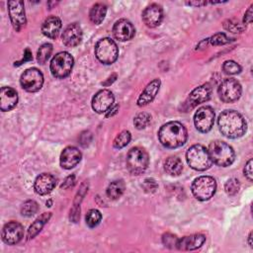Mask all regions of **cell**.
Returning a JSON list of instances; mask_svg holds the SVG:
<instances>
[{"label": "cell", "instance_id": "cell-31", "mask_svg": "<svg viewBox=\"0 0 253 253\" xmlns=\"http://www.w3.org/2000/svg\"><path fill=\"white\" fill-rule=\"evenodd\" d=\"M102 219V214L101 212L96 210V209H92L90 211H88V212L86 213V216H85V220H86V224L89 226V227H95L97 226L100 221Z\"/></svg>", "mask_w": 253, "mask_h": 253}, {"label": "cell", "instance_id": "cell-8", "mask_svg": "<svg viewBox=\"0 0 253 253\" xmlns=\"http://www.w3.org/2000/svg\"><path fill=\"white\" fill-rule=\"evenodd\" d=\"M191 190L199 201H208L215 193L216 182L211 176H200L193 181Z\"/></svg>", "mask_w": 253, "mask_h": 253}, {"label": "cell", "instance_id": "cell-9", "mask_svg": "<svg viewBox=\"0 0 253 253\" xmlns=\"http://www.w3.org/2000/svg\"><path fill=\"white\" fill-rule=\"evenodd\" d=\"M242 93L240 83L234 78H226L219 84L217 94L219 99L224 103H232L238 100Z\"/></svg>", "mask_w": 253, "mask_h": 253}, {"label": "cell", "instance_id": "cell-17", "mask_svg": "<svg viewBox=\"0 0 253 253\" xmlns=\"http://www.w3.org/2000/svg\"><path fill=\"white\" fill-rule=\"evenodd\" d=\"M134 34H135V29L133 25L126 19L118 20L114 24L113 35L117 40L121 42L131 40L134 37Z\"/></svg>", "mask_w": 253, "mask_h": 253}, {"label": "cell", "instance_id": "cell-4", "mask_svg": "<svg viewBox=\"0 0 253 253\" xmlns=\"http://www.w3.org/2000/svg\"><path fill=\"white\" fill-rule=\"evenodd\" d=\"M189 166L197 171H205L211 166V159L208 149L202 144L192 145L186 152Z\"/></svg>", "mask_w": 253, "mask_h": 253}, {"label": "cell", "instance_id": "cell-15", "mask_svg": "<svg viewBox=\"0 0 253 253\" xmlns=\"http://www.w3.org/2000/svg\"><path fill=\"white\" fill-rule=\"evenodd\" d=\"M211 95V87L209 83H205L201 86L196 87L190 94L185 102L187 108H194L199 104L208 101Z\"/></svg>", "mask_w": 253, "mask_h": 253}, {"label": "cell", "instance_id": "cell-36", "mask_svg": "<svg viewBox=\"0 0 253 253\" xmlns=\"http://www.w3.org/2000/svg\"><path fill=\"white\" fill-rule=\"evenodd\" d=\"M232 39H229L228 37H226L225 34L223 33H217L215 35H213L212 37H211L210 39H207L208 42H210L212 45H221V44H225L231 42Z\"/></svg>", "mask_w": 253, "mask_h": 253}, {"label": "cell", "instance_id": "cell-28", "mask_svg": "<svg viewBox=\"0 0 253 253\" xmlns=\"http://www.w3.org/2000/svg\"><path fill=\"white\" fill-rule=\"evenodd\" d=\"M125 188L126 187L123 180H115L109 184L106 190V194L111 200H117L124 194Z\"/></svg>", "mask_w": 253, "mask_h": 253}, {"label": "cell", "instance_id": "cell-47", "mask_svg": "<svg viewBox=\"0 0 253 253\" xmlns=\"http://www.w3.org/2000/svg\"><path fill=\"white\" fill-rule=\"evenodd\" d=\"M248 244H249L250 247H253V244H252V231L248 235Z\"/></svg>", "mask_w": 253, "mask_h": 253}, {"label": "cell", "instance_id": "cell-10", "mask_svg": "<svg viewBox=\"0 0 253 253\" xmlns=\"http://www.w3.org/2000/svg\"><path fill=\"white\" fill-rule=\"evenodd\" d=\"M20 83L22 88L27 92H38L42 87L43 75L42 71L36 67L28 68L22 73L20 77Z\"/></svg>", "mask_w": 253, "mask_h": 253}, {"label": "cell", "instance_id": "cell-19", "mask_svg": "<svg viewBox=\"0 0 253 253\" xmlns=\"http://www.w3.org/2000/svg\"><path fill=\"white\" fill-rule=\"evenodd\" d=\"M56 185V179L52 174L42 173L39 175L34 183V189L37 194L43 196L49 194Z\"/></svg>", "mask_w": 253, "mask_h": 253}, {"label": "cell", "instance_id": "cell-11", "mask_svg": "<svg viewBox=\"0 0 253 253\" xmlns=\"http://www.w3.org/2000/svg\"><path fill=\"white\" fill-rule=\"evenodd\" d=\"M214 123V111L210 106H203L194 115V124L201 132H208L211 129Z\"/></svg>", "mask_w": 253, "mask_h": 253}, {"label": "cell", "instance_id": "cell-43", "mask_svg": "<svg viewBox=\"0 0 253 253\" xmlns=\"http://www.w3.org/2000/svg\"><path fill=\"white\" fill-rule=\"evenodd\" d=\"M31 59H32V52L30 51V49H29V48H27V49L25 50V53H24V57H23V59H22L21 61H19V62L15 63V65H21L23 62L29 61V60H31Z\"/></svg>", "mask_w": 253, "mask_h": 253}, {"label": "cell", "instance_id": "cell-42", "mask_svg": "<svg viewBox=\"0 0 253 253\" xmlns=\"http://www.w3.org/2000/svg\"><path fill=\"white\" fill-rule=\"evenodd\" d=\"M252 8H253V4L248 8V10L245 12L244 14V18H243V23L244 25L245 24H250L252 22V15H253V12H252Z\"/></svg>", "mask_w": 253, "mask_h": 253}, {"label": "cell", "instance_id": "cell-3", "mask_svg": "<svg viewBox=\"0 0 253 253\" xmlns=\"http://www.w3.org/2000/svg\"><path fill=\"white\" fill-rule=\"evenodd\" d=\"M211 162L214 164L227 167L234 162L235 152L233 148L224 141L213 140L209 144L208 148Z\"/></svg>", "mask_w": 253, "mask_h": 253}, {"label": "cell", "instance_id": "cell-38", "mask_svg": "<svg viewBox=\"0 0 253 253\" xmlns=\"http://www.w3.org/2000/svg\"><path fill=\"white\" fill-rule=\"evenodd\" d=\"M177 241H178V238L176 235L172 234V233H165L163 234L162 236V242L165 246H167L168 248H176V244H177Z\"/></svg>", "mask_w": 253, "mask_h": 253}, {"label": "cell", "instance_id": "cell-34", "mask_svg": "<svg viewBox=\"0 0 253 253\" xmlns=\"http://www.w3.org/2000/svg\"><path fill=\"white\" fill-rule=\"evenodd\" d=\"M222 70L226 74L234 75V74H238L241 71V66L233 60H226L222 64Z\"/></svg>", "mask_w": 253, "mask_h": 253}, {"label": "cell", "instance_id": "cell-46", "mask_svg": "<svg viewBox=\"0 0 253 253\" xmlns=\"http://www.w3.org/2000/svg\"><path fill=\"white\" fill-rule=\"evenodd\" d=\"M116 79H117V74H113L111 77H109V78H108V80H107V81L102 82V84H103L104 86H109V85H110V84H112Z\"/></svg>", "mask_w": 253, "mask_h": 253}, {"label": "cell", "instance_id": "cell-41", "mask_svg": "<svg viewBox=\"0 0 253 253\" xmlns=\"http://www.w3.org/2000/svg\"><path fill=\"white\" fill-rule=\"evenodd\" d=\"M74 185H75V176H74V175H70V176H68V177L64 180V182H63L62 185H61V188H63V189H69V188L73 187Z\"/></svg>", "mask_w": 253, "mask_h": 253}, {"label": "cell", "instance_id": "cell-13", "mask_svg": "<svg viewBox=\"0 0 253 253\" xmlns=\"http://www.w3.org/2000/svg\"><path fill=\"white\" fill-rule=\"evenodd\" d=\"M114 94L108 89H103L98 91L92 98V108L96 113L104 114L114 106Z\"/></svg>", "mask_w": 253, "mask_h": 253}, {"label": "cell", "instance_id": "cell-21", "mask_svg": "<svg viewBox=\"0 0 253 253\" xmlns=\"http://www.w3.org/2000/svg\"><path fill=\"white\" fill-rule=\"evenodd\" d=\"M206 241V236L202 233H195L182 238H178L176 248L179 250H196L200 248Z\"/></svg>", "mask_w": 253, "mask_h": 253}, {"label": "cell", "instance_id": "cell-37", "mask_svg": "<svg viewBox=\"0 0 253 253\" xmlns=\"http://www.w3.org/2000/svg\"><path fill=\"white\" fill-rule=\"evenodd\" d=\"M223 27L231 33H241L245 30V25H242L235 20H226L223 23Z\"/></svg>", "mask_w": 253, "mask_h": 253}, {"label": "cell", "instance_id": "cell-24", "mask_svg": "<svg viewBox=\"0 0 253 253\" xmlns=\"http://www.w3.org/2000/svg\"><path fill=\"white\" fill-rule=\"evenodd\" d=\"M60 29L61 20L56 16L47 17L42 25V33L49 39H55L58 36Z\"/></svg>", "mask_w": 253, "mask_h": 253}, {"label": "cell", "instance_id": "cell-39", "mask_svg": "<svg viewBox=\"0 0 253 253\" xmlns=\"http://www.w3.org/2000/svg\"><path fill=\"white\" fill-rule=\"evenodd\" d=\"M143 189L145 192L147 193H153L155 192V190L157 189V183L155 182L154 179L152 178H147L144 180L143 185H142Z\"/></svg>", "mask_w": 253, "mask_h": 253}, {"label": "cell", "instance_id": "cell-32", "mask_svg": "<svg viewBox=\"0 0 253 253\" xmlns=\"http://www.w3.org/2000/svg\"><path fill=\"white\" fill-rule=\"evenodd\" d=\"M151 122V116L148 113H139L133 119V125L137 129L145 128Z\"/></svg>", "mask_w": 253, "mask_h": 253}, {"label": "cell", "instance_id": "cell-16", "mask_svg": "<svg viewBox=\"0 0 253 253\" xmlns=\"http://www.w3.org/2000/svg\"><path fill=\"white\" fill-rule=\"evenodd\" d=\"M141 18L148 28H155L159 26L163 20V9L160 5L152 3L143 10Z\"/></svg>", "mask_w": 253, "mask_h": 253}, {"label": "cell", "instance_id": "cell-20", "mask_svg": "<svg viewBox=\"0 0 253 253\" xmlns=\"http://www.w3.org/2000/svg\"><path fill=\"white\" fill-rule=\"evenodd\" d=\"M82 154L75 146L65 147L60 154V166L64 169H71L75 167L81 160Z\"/></svg>", "mask_w": 253, "mask_h": 253}, {"label": "cell", "instance_id": "cell-2", "mask_svg": "<svg viewBox=\"0 0 253 253\" xmlns=\"http://www.w3.org/2000/svg\"><path fill=\"white\" fill-rule=\"evenodd\" d=\"M158 138L161 144L167 148H177L185 144L188 132L184 125L172 121L164 124L158 131Z\"/></svg>", "mask_w": 253, "mask_h": 253}, {"label": "cell", "instance_id": "cell-29", "mask_svg": "<svg viewBox=\"0 0 253 253\" xmlns=\"http://www.w3.org/2000/svg\"><path fill=\"white\" fill-rule=\"evenodd\" d=\"M52 52V45L48 42H45L42 44L37 52V60L40 64H44L47 59L49 58L50 54Z\"/></svg>", "mask_w": 253, "mask_h": 253}, {"label": "cell", "instance_id": "cell-40", "mask_svg": "<svg viewBox=\"0 0 253 253\" xmlns=\"http://www.w3.org/2000/svg\"><path fill=\"white\" fill-rule=\"evenodd\" d=\"M252 159H249L248 162L245 164L244 166V169H243V172H244V175L245 177L251 182L252 179H253V173H252Z\"/></svg>", "mask_w": 253, "mask_h": 253}, {"label": "cell", "instance_id": "cell-35", "mask_svg": "<svg viewBox=\"0 0 253 253\" xmlns=\"http://www.w3.org/2000/svg\"><path fill=\"white\" fill-rule=\"evenodd\" d=\"M239 189H240V183L236 178L228 179L224 185V190L226 194L229 196H234L235 194H237Z\"/></svg>", "mask_w": 253, "mask_h": 253}, {"label": "cell", "instance_id": "cell-44", "mask_svg": "<svg viewBox=\"0 0 253 253\" xmlns=\"http://www.w3.org/2000/svg\"><path fill=\"white\" fill-rule=\"evenodd\" d=\"M208 2L206 1H190V2H187L186 4L189 5V6H195V7H202V6H205L207 5Z\"/></svg>", "mask_w": 253, "mask_h": 253}, {"label": "cell", "instance_id": "cell-18", "mask_svg": "<svg viewBox=\"0 0 253 253\" xmlns=\"http://www.w3.org/2000/svg\"><path fill=\"white\" fill-rule=\"evenodd\" d=\"M83 33L79 24L72 23L68 25L62 33V42L68 47L78 45L82 41Z\"/></svg>", "mask_w": 253, "mask_h": 253}, {"label": "cell", "instance_id": "cell-12", "mask_svg": "<svg viewBox=\"0 0 253 253\" xmlns=\"http://www.w3.org/2000/svg\"><path fill=\"white\" fill-rule=\"evenodd\" d=\"M8 13L11 20V23L14 29L17 32H20L23 28H25L27 24L26 13L24 3L22 1H8Z\"/></svg>", "mask_w": 253, "mask_h": 253}, {"label": "cell", "instance_id": "cell-23", "mask_svg": "<svg viewBox=\"0 0 253 253\" xmlns=\"http://www.w3.org/2000/svg\"><path fill=\"white\" fill-rule=\"evenodd\" d=\"M160 85H161V82H160V79H158V78L153 79L152 81H150L146 85L144 90L140 93V95H139V97H138V99L136 101L137 106H139V107L146 106L150 102H152L153 99L155 98L156 94L159 91Z\"/></svg>", "mask_w": 253, "mask_h": 253}, {"label": "cell", "instance_id": "cell-26", "mask_svg": "<svg viewBox=\"0 0 253 253\" xmlns=\"http://www.w3.org/2000/svg\"><path fill=\"white\" fill-rule=\"evenodd\" d=\"M106 14H107V6L104 3H96L90 9L89 19L93 24L99 25L105 19Z\"/></svg>", "mask_w": 253, "mask_h": 253}, {"label": "cell", "instance_id": "cell-27", "mask_svg": "<svg viewBox=\"0 0 253 253\" xmlns=\"http://www.w3.org/2000/svg\"><path fill=\"white\" fill-rule=\"evenodd\" d=\"M51 213L50 212H44L42 213L41 216H39L29 227L28 229V239H32L34 238L43 227V225L48 221V219L50 218Z\"/></svg>", "mask_w": 253, "mask_h": 253}, {"label": "cell", "instance_id": "cell-6", "mask_svg": "<svg viewBox=\"0 0 253 253\" xmlns=\"http://www.w3.org/2000/svg\"><path fill=\"white\" fill-rule=\"evenodd\" d=\"M74 59L67 51H60L56 53L50 61V72L53 77L62 79L67 77L73 68Z\"/></svg>", "mask_w": 253, "mask_h": 253}, {"label": "cell", "instance_id": "cell-45", "mask_svg": "<svg viewBox=\"0 0 253 253\" xmlns=\"http://www.w3.org/2000/svg\"><path fill=\"white\" fill-rule=\"evenodd\" d=\"M118 110H119V105H115V106H113V107H112V108H111V109L106 113V117H107V118L112 117L113 115L117 114Z\"/></svg>", "mask_w": 253, "mask_h": 253}, {"label": "cell", "instance_id": "cell-1", "mask_svg": "<svg viewBox=\"0 0 253 253\" xmlns=\"http://www.w3.org/2000/svg\"><path fill=\"white\" fill-rule=\"evenodd\" d=\"M218 128L228 138L241 137L247 129V124L243 116L234 110L223 111L217 119Z\"/></svg>", "mask_w": 253, "mask_h": 253}, {"label": "cell", "instance_id": "cell-25", "mask_svg": "<svg viewBox=\"0 0 253 253\" xmlns=\"http://www.w3.org/2000/svg\"><path fill=\"white\" fill-rule=\"evenodd\" d=\"M164 171L171 176H179L183 170V163L177 156H169L163 164Z\"/></svg>", "mask_w": 253, "mask_h": 253}, {"label": "cell", "instance_id": "cell-7", "mask_svg": "<svg viewBox=\"0 0 253 253\" xmlns=\"http://www.w3.org/2000/svg\"><path fill=\"white\" fill-rule=\"evenodd\" d=\"M95 55L100 62L112 64L119 56V47L112 39L103 38L96 42Z\"/></svg>", "mask_w": 253, "mask_h": 253}, {"label": "cell", "instance_id": "cell-30", "mask_svg": "<svg viewBox=\"0 0 253 253\" xmlns=\"http://www.w3.org/2000/svg\"><path fill=\"white\" fill-rule=\"evenodd\" d=\"M130 138H131V134L128 130H123L121 131L114 139V142H113V145L115 148L117 149H121L125 146H126L129 141H130Z\"/></svg>", "mask_w": 253, "mask_h": 253}, {"label": "cell", "instance_id": "cell-14", "mask_svg": "<svg viewBox=\"0 0 253 253\" xmlns=\"http://www.w3.org/2000/svg\"><path fill=\"white\" fill-rule=\"evenodd\" d=\"M24 236L23 225L18 221H9L2 228V240L8 245L17 244Z\"/></svg>", "mask_w": 253, "mask_h": 253}, {"label": "cell", "instance_id": "cell-5", "mask_svg": "<svg viewBox=\"0 0 253 253\" xmlns=\"http://www.w3.org/2000/svg\"><path fill=\"white\" fill-rule=\"evenodd\" d=\"M126 162L129 173L132 175H140L148 167L149 156L144 148L135 146L128 150Z\"/></svg>", "mask_w": 253, "mask_h": 253}, {"label": "cell", "instance_id": "cell-22", "mask_svg": "<svg viewBox=\"0 0 253 253\" xmlns=\"http://www.w3.org/2000/svg\"><path fill=\"white\" fill-rule=\"evenodd\" d=\"M18 103L17 91L9 86H4L0 90V110L7 112L16 107Z\"/></svg>", "mask_w": 253, "mask_h": 253}, {"label": "cell", "instance_id": "cell-33", "mask_svg": "<svg viewBox=\"0 0 253 253\" xmlns=\"http://www.w3.org/2000/svg\"><path fill=\"white\" fill-rule=\"evenodd\" d=\"M38 210H39V206H38L37 202H35L33 200H29V201H26L22 205V207H21V213L24 216L30 217V216L34 215L35 213H37Z\"/></svg>", "mask_w": 253, "mask_h": 253}]
</instances>
